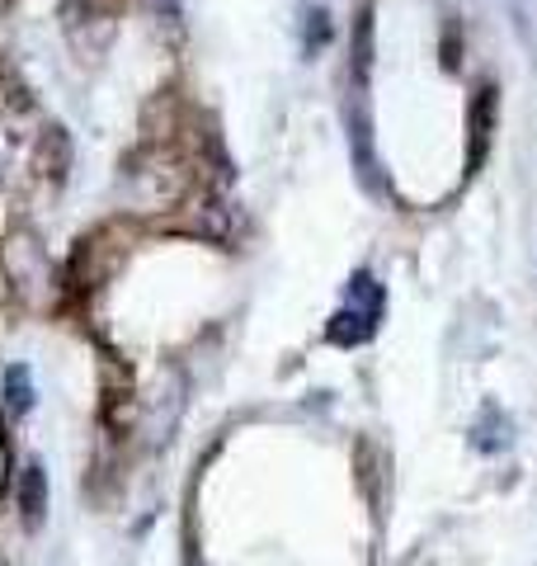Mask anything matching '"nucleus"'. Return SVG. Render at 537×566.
I'll return each instance as SVG.
<instances>
[{
	"label": "nucleus",
	"instance_id": "1",
	"mask_svg": "<svg viewBox=\"0 0 537 566\" xmlns=\"http://www.w3.org/2000/svg\"><path fill=\"white\" fill-rule=\"evenodd\" d=\"M378 322H382V283L372 274H354L349 293H345V307L330 316L326 335L335 345H364V340H372Z\"/></svg>",
	"mask_w": 537,
	"mask_h": 566
},
{
	"label": "nucleus",
	"instance_id": "2",
	"mask_svg": "<svg viewBox=\"0 0 537 566\" xmlns=\"http://www.w3.org/2000/svg\"><path fill=\"white\" fill-rule=\"evenodd\" d=\"M128 406H133V368L118 354H104L99 359V420L109 430H118V424H128Z\"/></svg>",
	"mask_w": 537,
	"mask_h": 566
},
{
	"label": "nucleus",
	"instance_id": "3",
	"mask_svg": "<svg viewBox=\"0 0 537 566\" xmlns=\"http://www.w3.org/2000/svg\"><path fill=\"white\" fill-rule=\"evenodd\" d=\"M14 501H20V515L29 528H39L48 515V472L39 458H29L24 472H20V486H14Z\"/></svg>",
	"mask_w": 537,
	"mask_h": 566
},
{
	"label": "nucleus",
	"instance_id": "4",
	"mask_svg": "<svg viewBox=\"0 0 537 566\" xmlns=\"http://www.w3.org/2000/svg\"><path fill=\"white\" fill-rule=\"evenodd\" d=\"M66 166H71V137L66 128H48L39 142V170L48 180H66Z\"/></svg>",
	"mask_w": 537,
	"mask_h": 566
},
{
	"label": "nucleus",
	"instance_id": "5",
	"mask_svg": "<svg viewBox=\"0 0 537 566\" xmlns=\"http://www.w3.org/2000/svg\"><path fill=\"white\" fill-rule=\"evenodd\" d=\"M6 401H10L14 416H29L33 411V374H29V364L6 368Z\"/></svg>",
	"mask_w": 537,
	"mask_h": 566
},
{
	"label": "nucleus",
	"instance_id": "6",
	"mask_svg": "<svg viewBox=\"0 0 537 566\" xmlns=\"http://www.w3.org/2000/svg\"><path fill=\"white\" fill-rule=\"evenodd\" d=\"M491 420H495V424H481V420H476V434H472V444H476V449H486V453L505 449V444H509V434H514V430H509V420L499 416V406H495V416H491Z\"/></svg>",
	"mask_w": 537,
	"mask_h": 566
},
{
	"label": "nucleus",
	"instance_id": "7",
	"mask_svg": "<svg viewBox=\"0 0 537 566\" xmlns=\"http://www.w3.org/2000/svg\"><path fill=\"white\" fill-rule=\"evenodd\" d=\"M326 39H330V14L326 10H312L307 14V52L326 48Z\"/></svg>",
	"mask_w": 537,
	"mask_h": 566
}]
</instances>
